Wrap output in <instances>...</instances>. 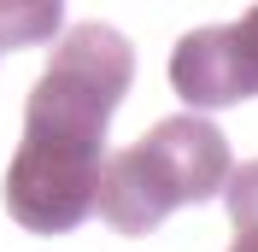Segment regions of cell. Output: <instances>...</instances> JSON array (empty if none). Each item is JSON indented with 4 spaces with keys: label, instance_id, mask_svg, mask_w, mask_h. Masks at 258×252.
I'll use <instances>...</instances> for the list:
<instances>
[{
    "label": "cell",
    "instance_id": "1",
    "mask_svg": "<svg viewBox=\"0 0 258 252\" xmlns=\"http://www.w3.org/2000/svg\"><path fill=\"white\" fill-rule=\"evenodd\" d=\"M235 153H229L223 129L206 111H182L164 117L129 141L123 153L106 158L100 170V217L117 235H153L176 205H206L229 188Z\"/></svg>",
    "mask_w": 258,
    "mask_h": 252
},
{
    "label": "cell",
    "instance_id": "2",
    "mask_svg": "<svg viewBox=\"0 0 258 252\" xmlns=\"http://www.w3.org/2000/svg\"><path fill=\"white\" fill-rule=\"evenodd\" d=\"M135 82V47L112 24H77L47 53V71L24 100V135L106 147L112 111Z\"/></svg>",
    "mask_w": 258,
    "mask_h": 252
},
{
    "label": "cell",
    "instance_id": "3",
    "mask_svg": "<svg viewBox=\"0 0 258 252\" xmlns=\"http://www.w3.org/2000/svg\"><path fill=\"white\" fill-rule=\"evenodd\" d=\"M100 170H106V147L24 135L6 164V211L30 235H64L100 205Z\"/></svg>",
    "mask_w": 258,
    "mask_h": 252
},
{
    "label": "cell",
    "instance_id": "4",
    "mask_svg": "<svg viewBox=\"0 0 258 252\" xmlns=\"http://www.w3.org/2000/svg\"><path fill=\"white\" fill-rule=\"evenodd\" d=\"M170 88L194 111H223L258 94V6H246L241 24H206L188 30L170 53Z\"/></svg>",
    "mask_w": 258,
    "mask_h": 252
},
{
    "label": "cell",
    "instance_id": "5",
    "mask_svg": "<svg viewBox=\"0 0 258 252\" xmlns=\"http://www.w3.org/2000/svg\"><path fill=\"white\" fill-rule=\"evenodd\" d=\"M64 30V0H0V53L35 47Z\"/></svg>",
    "mask_w": 258,
    "mask_h": 252
},
{
    "label": "cell",
    "instance_id": "6",
    "mask_svg": "<svg viewBox=\"0 0 258 252\" xmlns=\"http://www.w3.org/2000/svg\"><path fill=\"white\" fill-rule=\"evenodd\" d=\"M223 194H229V217H235V229H258V158L229 176Z\"/></svg>",
    "mask_w": 258,
    "mask_h": 252
},
{
    "label": "cell",
    "instance_id": "7",
    "mask_svg": "<svg viewBox=\"0 0 258 252\" xmlns=\"http://www.w3.org/2000/svg\"><path fill=\"white\" fill-rule=\"evenodd\" d=\"M229 252H258V229H241V235H235V246Z\"/></svg>",
    "mask_w": 258,
    "mask_h": 252
}]
</instances>
